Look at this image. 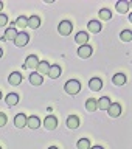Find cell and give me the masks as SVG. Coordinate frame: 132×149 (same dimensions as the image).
Instances as JSON below:
<instances>
[{"instance_id":"6da1fadb","label":"cell","mask_w":132,"mask_h":149,"mask_svg":"<svg viewBox=\"0 0 132 149\" xmlns=\"http://www.w3.org/2000/svg\"><path fill=\"white\" fill-rule=\"evenodd\" d=\"M64 90L68 93V95H78L81 92V82L76 81V79H70V81L65 82Z\"/></svg>"},{"instance_id":"7a4b0ae2","label":"cell","mask_w":132,"mask_h":149,"mask_svg":"<svg viewBox=\"0 0 132 149\" xmlns=\"http://www.w3.org/2000/svg\"><path fill=\"white\" fill-rule=\"evenodd\" d=\"M58 31H59L61 36H68V34H72V31H73V23L70 22V20H62V22L58 25Z\"/></svg>"},{"instance_id":"3957f363","label":"cell","mask_w":132,"mask_h":149,"mask_svg":"<svg viewBox=\"0 0 132 149\" xmlns=\"http://www.w3.org/2000/svg\"><path fill=\"white\" fill-rule=\"evenodd\" d=\"M28 40H30V36H28L25 31H20V33H17L16 39H14V45L16 47H25L28 44Z\"/></svg>"},{"instance_id":"277c9868","label":"cell","mask_w":132,"mask_h":149,"mask_svg":"<svg viewBox=\"0 0 132 149\" xmlns=\"http://www.w3.org/2000/svg\"><path fill=\"white\" fill-rule=\"evenodd\" d=\"M44 127L47 130H54L56 127H58V118H56L54 115H48L44 120Z\"/></svg>"},{"instance_id":"5b68a950","label":"cell","mask_w":132,"mask_h":149,"mask_svg":"<svg viewBox=\"0 0 132 149\" xmlns=\"http://www.w3.org/2000/svg\"><path fill=\"white\" fill-rule=\"evenodd\" d=\"M93 53V48L90 45H81L78 48V56L79 58H82V59H87V58H90Z\"/></svg>"},{"instance_id":"8992f818","label":"cell","mask_w":132,"mask_h":149,"mask_svg":"<svg viewBox=\"0 0 132 149\" xmlns=\"http://www.w3.org/2000/svg\"><path fill=\"white\" fill-rule=\"evenodd\" d=\"M37 64H39V59H37L36 54H30V56L25 59V68L36 70V68H37Z\"/></svg>"},{"instance_id":"52a82bcc","label":"cell","mask_w":132,"mask_h":149,"mask_svg":"<svg viewBox=\"0 0 132 149\" xmlns=\"http://www.w3.org/2000/svg\"><path fill=\"white\" fill-rule=\"evenodd\" d=\"M107 113H109L112 118H117V116L121 115V106L118 102H110L109 109H107Z\"/></svg>"},{"instance_id":"ba28073f","label":"cell","mask_w":132,"mask_h":149,"mask_svg":"<svg viewBox=\"0 0 132 149\" xmlns=\"http://www.w3.org/2000/svg\"><path fill=\"white\" fill-rule=\"evenodd\" d=\"M22 79H23V76H22L20 72H13L8 76V82L11 84V86H19V84L22 82Z\"/></svg>"},{"instance_id":"9c48e42d","label":"cell","mask_w":132,"mask_h":149,"mask_svg":"<svg viewBox=\"0 0 132 149\" xmlns=\"http://www.w3.org/2000/svg\"><path fill=\"white\" fill-rule=\"evenodd\" d=\"M14 126L19 129L25 127L27 126V115L25 113H17L16 116H14Z\"/></svg>"},{"instance_id":"30bf717a","label":"cell","mask_w":132,"mask_h":149,"mask_svg":"<svg viewBox=\"0 0 132 149\" xmlns=\"http://www.w3.org/2000/svg\"><path fill=\"white\" fill-rule=\"evenodd\" d=\"M89 87H90V90H93V92H100L103 88V81L100 78H92L90 81H89Z\"/></svg>"},{"instance_id":"8fae6325","label":"cell","mask_w":132,"mask_h":149,"mask_svg":"<svg viewBox=\"0 0 132 149\" xmlns=\"http://www.w3.org/2000/svg\"><path fill=\"white\" fill-rule=\"evenodd\" d=\"M75 42L81 47V45H87V42H89V34L86 31H79L78 34H76V37H75Z\"/></svg>"},{"instance_id":"7c38bea8","label":"cell","mask_w":132,"mask_h":149,"mask_svg":"<svg viewBox=\"0 0 132 149\" xmlns=\"http://www.w3.org/2000/svg\"><path fill=\"white\" fill-rule=\"evenodd\" d=\"M37 73L41 74H48V70H50V64L47 62V61H39V64H37Z\"/></svg>"},{"instance_id":"4fadbf2b","label":"cell","mask_w":132,"mask_h":149,"mask_svg":"<svg viewBox=\"0 0 132 149\" xmlns=\"http://www.w3.org/2000/svg\"><path fill=\"white\" fill-rule=\"evenodd\" d=\"M27 26L33 28V30H37V28L41 26V19H39V16H31V17H28Z\"/></svg>"},{"instance_id":"5bb4252c","label":"cell","mask_w":132,"mask_h":149,"mask_svg":"<svg viewBox=\"0 0 132 149\" xmlns=\"http://www.w3.org/2000/svg\"><path fill=\"white\" fill-rule=\"evenodd\" d=\"M115 8H117V11H118L120 14H126L129 11V2H126V0H120V2H117Z\"/></svg>"},{"instance_id":"9a60e30c","label":"cell","mask_w":132,"mask_h":149,"mask_svg":"<svg viewBox=\"0 0 132 149\" xmlns=\"http://www.w3.org/2000/svg\"><path fill=\"white\" fill-rule=\"evenodd\" d=\"M96 104H98V109L107 110V109H109V106H110V98L109 96H103V98H100V100L96 101Z\"/></svg>"},{"instance_id":"2e32d148","label":"cell","mask_w":132,"mask_h":149,"mask_svg":"<svg viewBox=\"0 0 132 149\" xmlns=\"http://www.w3.org/2000/svg\"><path fill=\"white\" fill-rule=\"evenodd\" d=\"M27 126H28L30 129H37V127L41 126V120L37 118V116H34V115H33V116H28V118H27Z\"/></svg>"},{"instance_id":"e0dca14e","label":"cell","mask_w":132,"mask_h":149,"mask_svg":"<svg viewBox=\"0 0 132 149\" xmlns=\"http://www.w3.org/2000/svg\"><path fill=\"white\" fill-rule=\"evenodd\" d=\"M112 82H114L115 86H118V87L124 86V84H126V74H123V73H117V74H114V78H112Z\"/></svg>"},{"instance_id":"ac0fdd59","label":"cell","mask_w":132,"mask_h":149,"mask_svg":"<svg viewBox=\"0 0 132 149\" xmlns=\"http://www.w3.org/2000/svg\"><path fill=\"white\" fill-rule=\"evenodd\" d=\"M5 101H6V104L9 107H14L19 102V95L17 93H8L6 98H5Z\"/></svg>"},{"instance_id":"d6986e66","label":"cell","mask_w":132,"mask_h":149,"mask_svg":"<svg viewBox=\"0 0 132 149\" xmlns=\"http://www.w3.org/2000/svg\"><path fill=\"white\" fill-rule=\"evenodd\" d=\"M48 76H50L51 79H56V78H59V76H61V67H59L58 64H54V65H50Z\"/></svg>"},{"instance_id":"ffe728a7","label":"cell","mask_w":132,"mask_h":149,"mask_svg":"<svg viewBox=\"0 0 132 149\" xmlns=\"http://www.w3.org/2000/svg\"><path fill=\"white\" fill-rule=\"evenodd\" d=\"M30 82L33 84V86H41V84L44 82V78H42L37 72H33L30 74Z\"/></svg>"},{"instance_id":"44dd1931","label":"cell","mask_w":132,"mask_h":149,"mask_svg":"<svg viewBox=\"0 0 132 149\" xmlns=\"http://www.w3.org/2000/svg\"><path fill=\"white\" fill-rule=\"evenodd\" d=\"M16 36H17L16 26H9L8 30L5 31V37H3V39L5 40H14V39H16Z\"/></svg>"},{"instance_id":"7402d4cb","label":"cell","mask_w":132,"mask_h":149,"mask_svg":"<svg viewBox=\"0 0 132 149\" xmlns=\"http://www.w3.org/2000/svg\"><path fill=\"white\" fill-rule=\"evenodd\" d=\"M79 126V118L76 115H70L67 118V127L68 129H76Z\"/></svg>"},{"instance_id":"603a6c76","label":"cell","mask_w":132,"mask_h":149,"mask_svg":"<svg viewBox=\"0 0 132 149\" xmlns=\"http://www.w3.org/2000/svg\"><path fill=\"white\" fill-rule=\"evenodd\" d=\"M87 28H89V31H92V33H100L101 31V23L98 20H90L87 23Z\"/></svg>"},{"instance_id":"cb8c5ba5","label":"cell","mask_w":132,"mask_h":149,"mask_svg":"<svg viewBox=\"0 0 132 149\" xmlns=\"http://www.w3.org/2000/svg\"><path fill=\"white\" fill-rule=\"evenodd\" d=\"M86 109L87 112H95L98 109V104H96V100H93V98H89L86 101Z\"/></svg>"},{"instance_id":"d4e9b609","label":"cell","mask_w":132,"mask_h":149,"mask_svg":"<svg viewBox=\"0 0 132 149\" xmlns=\"http://www.w3.org/2000/svg\"><path fill=\"white\" fill-rule=\"evenodd\" d=\"M100 17L103 19V20H110L112 19V13L109 8H101L100 9Z\"/></svg>"},{"instance_id":"484cf974","label":"cell","mask_w":132,"mask_h":149,"mask_svg":"<svg viewBox=\"0 0 132 149\" xmlns=\"http://www.w3.org/2000/svg\"><path fill=\"white\" fill-rule=\"evenodd\" d=\"M76 148H78V149H90V141H89V138H81V140H78Z\"/></svg>"},{"instance_id":"4316f807","label":"cell","mask_w":132,"mask_h":149,"mask_svg":"<svg viewBox=\"0 0 132 149\" xmlns=\"http://www.w3.org/2000/svg\"><path fill=\"white\" fill-rule=\"evenodd\" d=\"M27 20H28V17H25V16H19V17H17V20L14 22V26L25 28V26H27Z\"/></svg>"},{"instance_id":"83f0119b","label":"cell","mask_w":132,"mask_h":149,"mask_svg":"<svg viewBox=\"0 0 132 149\" xmlns=\"http://www.w3.org/2000/svg\"><path fill=\"white\" fill-rule=\"evenodd\" d=\"M120 37H121V40H123V42H131V40H132V31H131V30L121 31Z\"/></svg>"},{"instance_id":"f1b7e54d","label":"cell","mask_w":132,"mask_h":149,"mask_svg":"<svg viewBox=\"0 0 132 149\" xmlns=\"http://www.w3.org/2000/svg\"><path fill=\"white\" fill-rule=\"evenodd\" d=\"M6 23H8V16L2 13V14H0V26H5Z\"/></svg>"},{"instance_id":"f546056e","label":"cell","mask_w":132,"mask_h":149,"mask_svg":"<svg viewBox=\"0 0 132 149\" xmlns=\"http://www.w3.org/2000/svg\"><path fill=\"white\" fill-rule=\"evenodd\" d=\"M6 121H8V116L0 112V127H3V126L6 124Z\"/></svg>"},{"instance_id":"4dcf8cb0","label":"cell","mask_w":132,"mask_h":149,"mask_svg":"<svg viewBox=\"0 0 132 149\" xmlns=\"http://www.w3.org/2000/svg\"><path fill=\"white\" fill-rule=\"evenodd\" d=\"M90 149H104L103 146H93V148H90Z\"/></svg>"},{"instance_id":"1f68e13d","label":"cell","mask_w":132,"mask_h":149,"mask_svg":"<svg viewBox=\"0 0 132 149\" xmlns=\"http://www.w3.org/2000/svg\"><path fill=\"white\" fill-rule=\"evenodd\" d=\"M2 9H3V3L0 2V14H2Z\"/></svg>"},{"instance_id":"d6a6232c","label":"cell","mask_w":132,"mask_h":149,"mask_svg":"<svg viewBox=\"0 0 132 149\" xmlns=\"http://www.w3.org/2000/svg\"><path fill=\"white\" fill-rule=\"evenodd\" d=\"M2 56H3V51H2V48H0V58H2Z\"/></svg>"},{"instance_id":"836d02e7","label":"cell","mask_w":132,"mask_h":149,"mask_svg":"<svg viewBox=\"0 0 132 149\" xmlns=\"http://www.w3.org/2000/svg\"><path fill=\"white\" fill-rule=\"evenodd\" d=\"M48 149H58V148H56V146H50Z\"/></svg>"},{"instance_id":"e575fe53","label":"cell","mask_w":132,"mask_h":149,"mask_svg":"<svg viewBox=\"0 0 132 149\" xmlns=\"http://www.w3.org/2000/svg\"><path fill=\"white\" fill-rule=\"evenodd\" d=\"M0 100H2V92H0Z\"/></svg>"},{"instance_id":"d590c367","label":"cell","mask_w":132,"mask_h":149,"mask_svg":"<svg viewBox=\"0 0 132 149\" xmlns=\"http://www.w3.org/2000/svg\"><path fill=\"white\" fill-rule=\"evenodd\" d=\"M0 149H2V148H0Z\"/></svg>"}]
</instances>
